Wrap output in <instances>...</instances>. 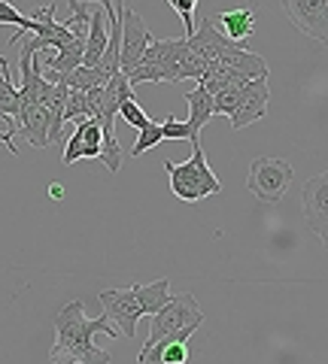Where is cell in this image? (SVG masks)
Instances as JSON below:
<instances>
[{
    "mask_svg": "<svg viewBox=\"0 0 328 364\" xmlns=\"http://www.w3.org/2000/svg\"><path fill=\"white\" fill-rule=\"evenodd\" d=\"M282 13L304 37L328 49V0H282Z\"/></svg>",
    "mask_w": 328,
    "mask_h": 364,
    "instance_id": "ba28073f",
    "label": "cell"
},
{
    "mask_svg": "<svg viewBox=\"0 0 328 364\" xmlns=\"http://www.w3.org/2000/svg\"><path fill=\"white\" fill-rule=\"evenodd\" d=\"M13 134H16V124H9L6 131H0V140L6 143V149H9V155H18V146L13 143Z\"/></svg>",
    "mask_w": 328,
    "mask_h": 364,
    "instance_id": "4316f807",
    "label": "cell"
},
{
    "mask_svg": "<svg viewBox=\"0 0 328 364\" xmlns=\"http://www.w3.org/2000/svg\"><path fill=\"white\" fill-rule=\"evenodd\" d=\"M203 325V313L195 301L191 291L183 294H171L162 310L152 316L149 322V340L143 343V349H155V346H164V343H174V340H186L198 331Z\"/></svg>",
    "mask_w": 328,
    "mask_h": 364,
    "instance_id": "277c9868",
    "label": "cell"
},
{
    "mask_svg": "<svg viewBox=\"0 0 328 364\" xmlns=\"http://www.w3.org/2000/svg\"><path fill=\"white\" fill-rule=\"evenodd\" d=\"M167 4H171V6H174V4H176V0H167Z\"/></svg>",
    "mask_w": 328,
    "mask_h": 364,
    "instance_id": "4dcf8cb0",
    "label": "cell"
},
{
    "mask_svg": "<svg viewBox=\"0 0 328 364\" xmlns=\"http://www.w3.org/2000/svg\"><path fill=\"white\" fill-rule=\"evenodd\" d=\"M174 9L179 13V18H183V25H186V37H191V33H195V0H176Z\"/></svg>",
    "mask_w": 328,
    "mask_h": 364,
    "instance_id": "cb8c5ba5",
    "label": "cell"
},
{
    "mask_svg": "<svg viewBox=\"0 0 328 364\" xmlns=\"http://www.w3.org/2000/svg\"><path fill=\"white\" fill-rule=\"evenodd\" d=\"M79 158H83V134L73 131V134H70V140H67V146H64L61 161H64V164H76Z\"/></svg>",
    "mask_w": 328,
    "mask_h": 364,
    "instance_id": "d4e9b609",
    "label": "cell"
},
{
    "mask_svg": "<svg viewBox=\"0 0 328 364\" xmlns=\"http://www.w3.org/2000/svg\"><path fill=\"white\" fill-rule=\"evenodd\" d=\"M164 140V131H162V122H149L146 128L137 134V143L131 146V158H140L143 152H149L152 146H158Z\"/></svg>",
    "mask_w": 328,
    "mask_h": 364,
    "instance_id": "ac0fdd59",
    "label": "cell"
},
{
    "mask_svg": "<svg viewBox=\"0 0 328 364\" xmlns=\"http://www.w3.org/2000/svg\"><path fill=\"white\" fill-rule=\"evenodd\" d=\"M119 21H122V67L119 70L128 76L131 70L140 67L143 55H146V49H149V43L155 37L149 33V28H146L140 13H134V9L125 6V4H119Z\"/></svg>",
    "mask_w": 328,
    "mask_h": 364,
    "instance_id": "52a82bcc",
    "label": "cell"
},
{
    "mask_svg": "<svg viewBox=\"0 0 328 364\" xmlns=\"http://www.w3.org/2000/svg\"><path fill=\"white\" fill-rule=\"evenodd\" d=\"M186 107H189V128H191V134H201L203 131V124H207L213 116H216V107H213V95L207 88H201V85H195L186 95Z\"/></svg>",
    "mask_w": 328,
    "mask_h": 364,
    "instance_id": "9a60e30c",
    "label": "cell"
},
{
    "mask_svg": "<svg viewBox=\"0 0 328 364\" xmlns=\"http://www.w3.org/2000/svg\"><path fill=\"white\" fill-rule=\"evenodd\" d=\"M18 124H21V134L28 136V143L33 149H46L52 143L49 140V109L43 104H21Z\"/></svg>",
    "mask_w": 328,
    "mask_h": 364,
    "instance_id": "7c38bea8",
    "label": "cell"
},
{
    "mask_svg": "<svg viewBox=\"0 0 328 364\" xmlns=\"http://www.w3.org/2000/svg\"><path fill=\"white\" fill-rule=\"evenodd\" d=\"M95 334L122 337L107 313L97 318H85L83 301H70L55 313V343L49 358L52 364H110L112 355L107 349L95 346Z\"/></svg>",
    "mask_w": 328,
    "mask_h": 364,
    "instance_id": "6da1fadb",
    "label": "cell"
},
{
    "mask_svg": "<svg viewBox=\"0 0 328 364\" xmlns=\"http://www.w3.org/2000/svg\"><path fill=\"white\" fill-rule=\"evenodd\" d=\"M164 173L171 176L174 198L186 200V203H201L203 198L219 195L222 191V182L210 170L201 140H191V158L183 161V164H174V161H167L164 158Z\"/></svg>",
    "mask_w": 328,
    "mask_h": 364,
    "instance_id": "5b68a950",
    "label": "cell"
},
{
    "mask_svg": "<svg viewBox=\"0 0 328 364\" xmlns=\"http://www.w3.org/2000/svg\"><path fill=\"white\" fill-rule=\"evenodd\" d=\"M301 207H304V222H307V228L316 237H322L328 231V170L304 182Z\"/></svg>",
    "mask_w": 328,
    "mask_h": 364,
    "instance_id": "9c48e42d",
    "label": "cell"
},
{
    "mask_svg": "<svg viewBox=\"0 0 328 364\" xmlns=\"http://www.w3.org/2000/svg\"><path fill=\"white\" fill-rule=\"evenodd\" d=\"M0 25H16L18 31L33 33V18L25 16L21 9H16L9 0H0Z\"/></svg>",
    "mask_w": 328,
    "mask_h": 364,
    "instance_id": "ffe728a7",
    "label": "cell"
},
{
    "mask_svg": "<svg viewBox=\"0 0 328 364\" xmlns=\"http://www.w3.org/2000/svg\"><path fill=\"white\" fill-rule=\"evenodd\" d=\"M186 43H189V49L198 52L207 64L219 61L222 55H228L234 49V46H240V43H234V40L225 37L222 28L216 25V18H213V16H201V25L195 28L191 37H186Z\"/></svg>",
    "mask_w": 328,
    "mask_h": 364,
    "instance_id": "30bf717a",
    "label": "cell"
},
{
    "mask_svg": "<svg viewBox=\"0 0 328 364\" xmlns=\"http://www.w3.org/2000/svg\"><path fill=\"white\" fill-rule=\"evenodd\" d=\"M216 25L222 28V33L234 43H243L246 37H253L255 31V9L253 6H240V9H225L216 16Z\"/></svg>",
    "mask_w": 328,
    "mask_h": 364,
    "instance_id": "4fadbf2b",
    "label": "cell"
},
{
    "mask_svg": "<svg viewBox=\"0 0 328 364\" xmlns=\"http://www.w3.org/2000/svg\"><path fill=\"white\" fill-rule=\"evenodd\" d=\"M319 240H322V246H325V249H328V231H325V234H322V237H319Z\"/></svg>",
    "mask_w": 328,
    "mask_h": 364,
    "instance_id": "f1b7e54d",
    "label": "cell"
},
{
    "mask_svg": "<svg viewBox=\"0 0 328 364\" xmlns=\"http://www.w3.org/2000/svg\"><path fill=\"white\" fill-rule=\"evenodd\" d=\"M240 95H243V85H228L213 95V107H216V116H234L237 104H240Z\"/></svg>",
    "mask_w": 328,
    "mask_h": 364,
    "instance_id": "d6986e66",
    "label": "cell"
},
{
    "mask_svg": "<svg viewBox=\"0 0 328 364\" xmlns=\"http://www.w3.org/2000/svg\"><path fill=\"white\" fill-rule=\"evenodd\" d=\"M4 64H9V61H6V58H4V55H0V67H4Z\"/></svg>",
    "mask_w": 328,
    "mask_h": 364,
    "instance_id": "f546056e",
    "label": "cell"
},
{
    "mask_svg": "<svg viewBox=\"0 0 328 364\" xmlns=\"http://www.w3.org/2000/svg\"><path fill=\"white\" fill-rule=\"evenodd\" d=\"M107 43H110L107 16L104 13H92V21H88V37H85L83 67H97L100 58H104V52H107Z\"/></svg>",
    "mask_w": 328,
    "mask_h": 364,
    "instance_id": "5bb4252c",
    "label": "cell"
},
{
    "mask_svg": "<svg viewBox=\"0 0 328 364\" xmlns=\"http://www.w3.org/2000/svg\"><path fill=\"white\" fill-rule=\"evenodd\" d=\"M268 100H270L268 79H253V82H246L243 85V95H240V104H237L234 116H231V128L234 131H243L246 124L265 119L268 116Z\"/></svg>",
    "mask_w": 328,
    "mask_h": 364,
    "instance_id": "8fae6325",
    "label": "cell"
},
{
    "mask_svg": "<svg viewBox=\"0 0 328 364\" xmlns=\"http://www.w3.org/2000/svg\"><path fill=\"white\" fill-rule=\"evenodd\" d=\"M88 6H95V4H100L104 6V16H107V28H119L122 21H119V13H116V6H112V0H85Z\"/></svg>",
    "mask_w": 328,
    "mask_h": 364,
    "instance_id": "484cf974",
    "label": "cell"
},
{
    "mask_svg": "<svg viewBox=\"0 0 328 364\" xmlns=\"http://www.w3.org/2000/svg\"><path fill=\"white\" fill-rule=\"evenodd\" d=\"M76 131L83 134V158H100V149H104V131H100V122L95 119H83L76 122Z\"/></svg>",
    "mask_w": 328,
    "mask_h": 364,
    "instance_id": "e0dca14e",
    "label": "cell"
},
{
    "mask_svg": "<svg viewBox=\"0 0 328 364\" xmlns=\"http://www.w3.org/2000/svg\"><path fill=\"white\" fill-rule=\"evenodd\" d=\"M162 131H164V140H198L195 134H191V128H189V122H179V119H174V116H167L164 122H162Z\"/></svg>",
    "mask_w": 328,
    "mask_h": 364,
    "instance_id": "603a6c76",
    "label": "cell"
},
{
    "mask_svg": "<svg viewBox=\"0 0 328 364\" xmlns=\"http://www.w3.org/2000/svg\"><path fill=\"white\" fill-rule=\"evenodd\" d=\"M104 313L112 318V325L122 331V337H134V328H137L140 316H155L162 306L171 301V282L167 279H155L149 286H140L134 282L128 289H110L97 294Z\"/></svg>",
    "mask_w": 328,
    "mask_h": 364,
    "instance_id": "3957f363",
    "label": "cell"
},
{
    "mask_svg": "<svg viewBox=\"0 0 328 364\" xmlns=\"http://www.w3.org/2000/svg\"><path fill=\"white\" fill-rule=\"evenodd\" d=\"M49 195H52L55 200H61V198H64V186H61V182H52V188H49Z\"/></svg>",
    "mask_w": 328,
    "mask_h": 364,
    "instance_id": "83f0119b",
    "label": "cell"
},
{
    "mask_svg": "<svg viewBox=\"0 0 328 364\" xmlns=\"http://www.w3.org/2000/svg\"><path fill=\"white\" fill-rule=\"evenodd\" d=\"M88 119L85 112V91H70L64 104V122H83Z\"/></svg>",
    "mask_w": 328,
    "mask_h": 364,
    "instance_id": "7402d4cb",
    "label": "cell"
},
{
    "mask_svg": "<svg viewBox=\"0 0 328 364\" xmlns=\"http://www.w3.org/2000/svg\"><path fill=\"white\" fill-rule=\"evenodd\" d=\"M0 116H6V119L21 116V97H18V88L13 85L9 64L0 67Z\"/></svg>",
    "mask_w": 328,
    "mask_h": 364,
    "instance_id": "2e32d148",
    "label": "cell"
},
{
    "mask_svg": "<svg viewBox=\"0 0 328 364\" xmlns=\"http://www.w3.org/2000/svg\"><path fill=\"white\" fill-rule=\"evenodd\" d=\"M292 176H295V170H292L286 158H274V155L253 158L250 170H246V188L262 203H280L286 198Z\"/></svg>",
    "mask_w": 328,
    "mask_h": 364,
    "instance_id": "8992f818",
    "label": "cell"
},
{
    "mask_svg": "<svg viewBox=\"0 0 328 364\" xmlns=\"http://www.w3.org/2000/svg\"><path fill=\"white\" fill-rule=\"evenodd\" d=\"M207 70V61L201 58L198 52L189 49L186 40H162L155 37L146 49L143 61L137 70L128 73V82L131 85H140V82H183V79H198Z\"/></svg>",
    "mask_w": 328,
    "mask_h": 364,
    "instance_id": "7a4b0ae2",
    "label": "cell"
},
{
    "mask_svg": "<svg viewBox=\"0 0 328 364\" xmlns=\"http://www.w3.org/2000/svg\"><path fill=\"white\" fill-rule=\"evenodd\" d=\"M119 116L125 119V122L131 124V128H137V131H143L146 124L152 122L149 116H146V109L140 107V100H137V97H134V100H125V104L119 107Z\"/></svg>",
    "mask_w": 328,
    "mask_h": 364,
    "instance_id": "44dd1931",
    "label": "cell"
}]
</instances>
